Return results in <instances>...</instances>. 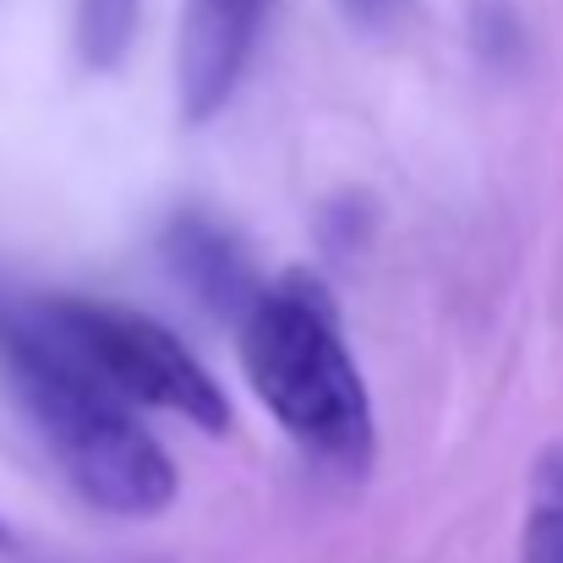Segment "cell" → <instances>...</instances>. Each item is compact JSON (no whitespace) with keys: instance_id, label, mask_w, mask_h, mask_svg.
I'll return each instance as SVG.
<instances>
[{"instance_id":"cell-8","label":"cell","mask_w":563,"mask_h":563,"mask_svg":"<svg viewBox=\"0 0 563 563\" xmlns=\"http://www.w3.org/2000/svg\"><path fill=\"white\" fill-rule=\"evenodd\" d=\"M340 5H345L351 22H367V27H373V22H388V16H394L399 0H340Z\"/></svg>"},{"instance_id":"cell-6","label":"cell","mask_w":563,"mask_h":563,"mask_svg":"<svg viewBox=\"0 0 563 563\" xmlns=\"http://www.w3.org/2000/svg\"><path fill=\"white\" fill-rule=\"evenodd\" d=\"M526 563H563V443L542 449L526 504Z\"/></svg>"},{"instance_id":"cell-7","label":"cell","mask_w":563,"mask_h":563,"mask_svg":"<svg viewBox=\"0 0 563 563\" xmlns=\"http://www.w3.org/2000/svg\"><path fill=\"white\" fill-rule=\"evenodd\" d=\"M137 27V0H77V49L93 71H110Z\"/></svg>"},{"instance_id":"cell-4","label":"cell","mask_w":563,"mask_h":563,"mask_svg":"<svg viewBox=\"0 0 563 563\" xmlns=\"http://www.w3.org/2000/svg\"><path fill=\"white\" fill-rule=\"evenodd\" d=\"M268 0H187L176 44V99L187 121H208L230 104Z\"/></svg>"},{"instance_id":"cell-5","label":"cell","mask_w":563,"mask_h":563,"mask_svg":"<svg viewBox=\"0 0 563 563\" xmlns=\"http://www.w3.org/2000/svg\"><path fill=\"white\" fill-rule=\"evenodd\" d=\"M165 257H170L176 279L187 285L208 312H219V318H246V307H252L257 290H263V285L252 279L246 257L235 252V241H230L213 219H202V213H181V219L170 224Z\"/></svg>"},{"instance_id":"cell-1","label":"cell","mask_w":563,"mask_h":563,"mask_svg":"<svg viewBox=\"0 0 563 563\" xmlns=\"http://www.w3.org/2000/svg\"><path fill=\"white\" fill-rule=\"evenodd\" d=\"M0 367L22 410L33 416L38 438L88 504L121 520L170 509L176 465L159 449V438L137 421V405H126L110 383H99L77 356H66L27 307H0Z\"/></svg>"},{"instance_id":"cell-3","label":"cell","mask_w":563,"mask_h":563,"mask_svg":"<svg viewBox=\"0 0 563 563\" xmlns=\"http://www.w3.org/2000/svg\"><path fill=\"white\" fill-rule=\"evenodd\" d=\"M38 318V329L77 356L99 383H110L126 405H154L170 410L202 432H224L230 427V399L213 383V373L191 356L187 345L126 307L110 301H82V296H49L38 307H27Z\"/></svg>"},{"instance_id":"cell-2","label":"cell","mask_w":563,"mask_h":563,"mask_svg":"<svg viewBox=\"0 0 563 563\" xmlns=\"http://www.w3.org/2000/svg\"><path fill=\"white\" fill-rule=\"evenodd\" d=\"M241 367L268 416L323 465H373V399L356 373L340 312L312 274H285L257 290L241 318Z\"/></svg>"}]
</instances>
